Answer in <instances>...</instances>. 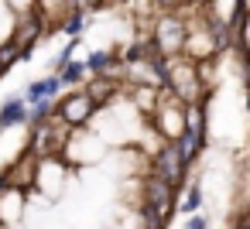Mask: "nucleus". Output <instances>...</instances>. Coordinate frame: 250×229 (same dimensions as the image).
Returning <instances> with one entry per match:
<instances>
[{"label": "nucleus", "mask_w": 250, "mask_h": 229, "mask_svg": "<svg viewBox=\"0 0 250 229\" xmlns=\"http://www.w3.org/2000/svg\"><path fill=\"white\" fill-rule=\"evenodd\" d=\"M202 137H206V96H199V110L185 116L182 137L175 140V147H178V161H182L185 171H188V164L195 161V154H199V147H202Z\"/></svg>", "instance_id": "nucleus-1"}, {"label": "nucleus", "mask_w": 250, "mask_h": 229, "mask_svg": "<svg viewBox=\"0 0 250 229\" xmlns=\"http://www.w3.org/2000/svg\"><path fill=\"white\" fill-rule=\"evenodd\" d=\"M154 48H158V55L161 52H178L182 45H188V31H185V21L182 18H175V14H168V18H158V24H154Z\"/></svg>", "instance_id": "nucleus-2"}, {"label": "nucleus", "mask_w": 250, "mask_h": 229, "mask_svg": "<svg viewBox=\"0 0 250 229\" xmlns=\"http://www.w3.org/2000/svg\"><path fill=\"white\" fill-rule=\"evenodd\" d=\"M96 110V103L86 96V93H76V96H69V99H62V103H55V120H62L65 127H79V123H86L89 120V113Z\"/></svg>", "instance_id": "nucleus-3"}, {"label": "nucleus", "mask_w": 250, "mask_h": 229, "mask_svg": "<svg viewBox=\"0 0 250 229\" xmlns=\"http://www.w3.org/2000/svg\"><path fill=\"white\" fill-rule=\"evenodd\" d=\"M154 174H158L161 181H168L171 188H178V185L185 181V168H182V161H178L175 140H168V144L154 154Z\"/></svg>", "instance_id": "nucleus-4"}, {"label": "nucleus", "mask_w": 250, "mask_h": 229, "mask_svg": "<svg viewBox=\"0 0 250 229\" xmlns=\"http://www.w3.org/2000/svg\"><path fill=\"white\" fill-rule=\"evenodd\" d=\"M168 86H175L185 99H195V93H199V72H195L192 65L168 69Z\"/></svg>", "instance_id": "nucleus-5"}, {"label": "nucleus", "mask_w": 250, "mask_h": 229, "mask_svg": "<svg viewBox=\"0 0 250 229\" xmlns=\"http://www.w3.org/2000/svg\"><path fill=\"white\" fill-rule=\"evenodd\" d=\"M59 86H62L59 76H48V79H42V82H31L24 96H28V103L35 106V103H42V99H55V96H59Z\"/></svg>", "instance_id": "nucleus-6"}, {"label": "nucleus", "mask_w": 250, "mask_h": 229, "mask_svg": "<svg viewBox=\"0 0 250 229\" xmlns=\"http://www.w3.org/2000/svg\"><path fill=\"white\" fill-rule=\"evenodd\" d=\"M24 113H28L24 99H21V96H11L4 106H0V127H18V123H24Z\"/></svg>", "instance_id": "nucleus-7"}, {"label": "nucleus", "mask_w": 250, "mask_h": 229, "mask_svg": "<svg viewBox=\"0 0 250 229\" xmlns=\"http://www.w3.org/2000/svg\"><path fill=\"white\" fill-rule=\"evenodd\" d=\"M83 65H86V72H96L100 79H106L110 76V65H113V55L110 52H93Z\"/></svg>", "instance_id": "nucleus-8"}, {"label": "nucleus", "mask_w": 250, "mask_h": 229, "mask_svg": "<svg viewBox=\"0 0 250 229\" xmlns=\"http://www.w3.org/2000/svg\"><path fill=\"white\" fill-rule=\"evenodd\" d=\"M83 79H86V65H83V62H65V65H62L59 82H69V86H72V82H83Z\"/></svg>", "instance_id": "nucleus-9"}, {"label": "nucleus", "mask_w": 250, "mask_h": 229, "mask_svg": "<svg viewBox=\"0 0 250 229\" xmlns=\"http://www.w3.org/2000/svg\"><path fill=\"white\" fill-rule=\"evenodd\" d=\"M199 209H202V188H199V185H192V188H188V195H185L182 212H185V215H199Z\"/></svg>", "instance_id": "nucleus-10"}, {"label": "nucleus", "mask_w": 250, "mask_h": 229, "mask_svg": "<svg viewBox=\"0 0 250 229\" xmlns=\"http://www.w3.org/2000/svg\"><path fill=\"white\" fill-rule=\"evenodd\" d=\"M62 28H65V31H69V35H72V38H76V35H79V31H83V28H86V18H83V14H79V11H76V14H72V18H69V21H65V24H62Z\"/></svg>", "instance_id": "nucleus-11"}, {"label": "nucleus", "mask_w": 250, "mask_h": 229, "mask_svg": "<svg viewBox=\"0 0 250 229\" xmlns=\"http://www.w3.org/2000/svg\"><path fill=\"white\" fill-rule=\"evenodd\" d=\"M124 58H127V62H137V58H141V62H144V58H147V45H130V48H127V55H124Z\"/></svg>", "instance_id": "nucleus-12"}, {"label": "nucleus", "mask_w": 250, "mask_h": 229, "mask_svg": "<svg viewBox=\"0 0 250 229\" xmlns=\"http://www.w3.org/2000/svg\"><path fill=\"white\" fill-rule=\"evenodd\" d=\"M188 229H206V219L202 215H188Z\"/></svg>", "instance_id": "nucleus-13"}, {"label": "nucleus", "mask_w": 250, "mask_h": 229, "mask_svg": "<svg viewBox=\"0 0 250 229\" xmlns=\"http://www.w3.org/2000/svg\"><path fill=\"white\" fill-rule=\"evenodd\" d=\"M11 188V174H0V191H7Z\"/></svg>", "instance_id": "nucleus-14"}, {"label": "nucleus", "mask_w": 250, "mask_h": 229, "mask_svg": "<svg viewBox=\"0 0 250 229\" xmlns=\"http://www.w3.org/2000/svg\"><path fill=\"white\" fill-rule=\"evenodd\" d=\"M0 76H7V72H4V69H0Z\"/></svg>", "instance_id": "nucleus-15"}]
</instances>
